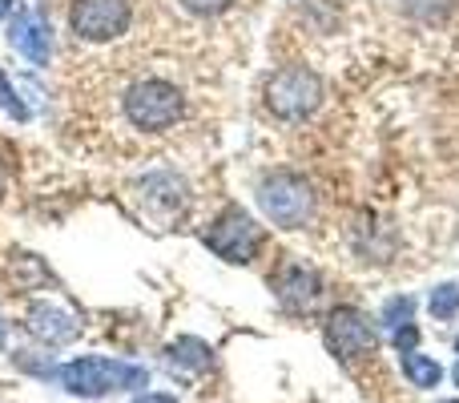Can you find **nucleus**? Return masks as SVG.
Returning a JSON list of instances; mask_svg holds the SVG:
<instances>
[{
	"label": "nucleus",
	"instance_id": "423d86ee",
	"mask_svg": "<svg viewBox=\"0 0 459 403\" xmlns=\"http://www.w3.org/2000/svg\"><path fill=\"white\" fill-rule=\"evenodd\" d=\"M202 242H206L222 262L242 267V262H254V254L262 250V226L242 210V206H222L218 218L206 226Z\"/></svg>",
	"mask_w": 459,
	"mask_h": 403
},
{
	"label": "nucleus",
	"instance_id": "5701e85b",
	"mask_svg": "<svg viewBox=\"0 0 459 403\" xmlns=\"http://www.w3.org/2000/svg\"><path fill=\"white\" fill-rule=\"evenodd\" d=\"M0 194H4V182H0Z\"/></svg>",
	"mask_w": 459,
	"mask_h": 403
},
{
	"label": "nucleus",
	"instance_id": "a211bd4d",
	"mask_svg": "<svg viewBox=\"0 0 459 403\" xmlns=\"http://www.w3.org/2000/svg\"><path fill=\"white\" fill-rule=\"evenodd\" d=\"M134 403H178V399L166 396V391H153V396H142V399H134Z\"/></svg>",
	"mask_w": 459,
	"mask_h": 403
},
{
	"label": "nucleus",
	"instance_id": "b1692460",
	"mask_svg": "<svg viewBox=\"0 0 459 403\" xmlns=\"http://www.w3.org/2000/svg\"><path fill=\"white\" fill-rule=\"evenodd\" d=\"M455 351H459V339H455Z\"/></svg>",
	"mask_w": 459,
	"mask_h": 403
},
{
	"label": "nucleus",
	"instance_id": "aec40b11",
	"mask_svg": "<svg viewBox=\"0 0 459 403\" xmlns=\"http://www.w3.org/2000/svg\"><path fill=\"white\" fill-rule=\"evenodd\" d=\"M4 339H8V327H4V319H0V347H4Z\"/></svg>",
	"mask_w": 459,
	"mask_h": 403
},
{
	"label": "nucleus",
	"instance_id": "f3484780",
	"mask_svg": "<svg viewBox=\"0 0 459 403\" xmlns=\"http://www.w3.org/2000/svg\"><path fill=\"white\" fill-rule=\"evenodd\" d=\"M415 343H420V331H415V323H407V327H399V331H395L399 355H403V351H415Z\"/></svg>",
	"mask_w": 459,
	"mask_h": 403
},
{
	"label": "nucleus",
	"instance_id": "7ed1b4c3",
	"mask_svg": "<svg viewBox=\"0 0 459 403\" xmlns=\"http://www.w3.org/2000/svg\"><path fill=\"white\" fill-rule=\"evenodd\" d=\"M258 206L278 230H302L315 214V190L294 170H274V174L262 178Z\"/></svg>",
	"mask_w": 459,
	"mask_h": 403
},
{
	"label": "nucleus",
	"instance_id": "9d476101",
	"mask_svg": "<svg viewBox=\"0 0 459 403\" xmlns=\"http://www.w3.org/2000/svg\"><path fill=\"white\" fill-rule=\"evenodd\" d=\"M278 299H282L286 311H315L318 294H323V283H318V275L310 267H302V262H286L282 270H278Z\"/></svg>",
	"mask_w": 459,
	"mask_h": 403
},
{
	"label": "nucleus",
	"instance_id": "39448f33",
	"mask_svg": "<svg viewBox=\"0 0 459 403\" xmlns=\"http://www.w3.org/2000/svg\"><path fill=\"white\" fill-rule=\"evenodd\" d=\"M266 105L274 118L282 121H302L323 105V81L315 69L307 65H290V69H278L266 85Z\"/></svg>",
	"mask_w": 459,
	"mask_h": 403
},
{
	"label": "nucleus",
	"instance_id": "ddd939ff",
	"mask_svg": "<svg viewBox=\"0 0 459 403\" xmlns=\"http://www.w3.org/2000/svg\"><path fill=\"white\" fill-rule=\"evenodd\" d=\"M428 307H431V315H436L439 323L455 319V315H459V283H439L436 291H431Z\"/></svg>",
	"mask_w": 459,
	"mask_h": 403
},
{
	"label": "nucleus",
	"instance_id": "2eb2a0df",
	"mask_svg": "<svg viewBox=\"0 0 459 403\" xmlns=\"http://www.w3.org/2000/svg\"><path fill=\"white\" fill-rule=\"evenodd\" d=\"M0 110H4L13 121H29V105H24V97L16 93V85L8 81L4 69H0Z\"/></svg>",
	"mask_w": 459,
	"mask_h": 403
},
{
	"label": "nucleus",
	"instance_id": "f257e3e1",
	"mask_svg": "<svg viewBox=\"0 0 459 403\" xmlns=\"http://www.w3.org/2000/svg\"><path fill=\"white\" fill-rule=\"evenodd\" d=\"M117 110L134 134L161 137L186 121V93L166 73H142L117 93Z\"/></svg>",
	"mask_w": 459,
	"mask_h": 403
},
{
	"label": "nucleus",
	"instance_id": "4be33fe9",
	"mask_svg": "<svg viewBox=\"0 0 459 403\" xmlns=\"http://www.w3.org/2000/svg\"><path fill=\"white\" fill-rule=\"evenodd\" d=\"M439 403H459V399H439Z\"/></svg>",
	"mask_w": 459,
	"mask_h": 403
},
{
	"label": "nucleus",
	"instance_id": "412c9836",
	"mask_svg": "<svg viewBox=\"0 0 459 403\" xmlns=\"http://www.w3.org/2000/svg\"><path fill=\"white\" fill-rule=\"evenodd\" d=\"M452 380H455V383H459V364H455V372H452Z\"/></svg>",
	"mask_w": 459,
	"mask_h": 403
},
{
	"label": "nucleus",
	"instance_id": "0eeeda50",
	"mask_svg": "<svg viewBox=\"0 0 459 403\" xmlns=\"http://www.w3.org/2000/svg\"><path fill=\"white\" fill-rule=\"evenodd\" d=\"M323 339L339 359H367V355L379 351V331H375L371 319H367L363 311H355V307L331 311Z\"/></svg>",
	"mask_w": 459,
	"mask_h": 403
},
{
	"label": "nucleus",
	"instance_id": "4468645a",
	"mask_svg": "<svg viewBox=\"0 0 459 403\" xmlns=\"http://www.w3.org/2000/svg\"><path fill=\"white\" fill-rule=\"evenodd\" d=\"M379 319H383V327H391V331H399V327H407V323H411V319H415V299H411V294H395V299H387V302H383Z\"/></svg>",
	"mask_w": 459,
	"mask_h": 403
},
{
	"label": "nucleus",
	"instance_id": "dca6fc26",
	"mask_svg": "<svg viewBox=\"0 0 459 403\" xmlns=\"http://www.w3.org/2000/svg\"><path fill=\"white\" fill-rule=\"evenodd\" d=\"M238 0H178V8L190 16H202V21H214V16H226Z\"/></svg>",
	"mask_w": 459,
	"mask_h": 403
},
{
	"label": "nucleus",
	"instance_id": "20e7f679",
	"mask_svg": "<svg viewBox=\"0 0 459 403\" xmlns=\"http://www.w3.org/2000/svg\"><path fill=\"white\" fill-rule=\"evenodd\" d=\"M134 0H73L69 32L85 45H113L134 29Z\"/></svg>",
	"mask_w": 459,
	"mask_h": 403
},
{
	"label": "nucleus",
	"instance_id": "f8f14e48",
	"mask_svg": "<svg viewBox=\"0 0 459 403\" xmlns=\"http://www.w3.org/2000/svg\"><path fill=\"white\" fill-rule=\"evenodd\" d=\"M169 364L182 367V372H206L210 367V347L202 339H178L169 347Z\"/></svg>",
	"mask_w": 459,
	"mask_h": 403
},
{
	"label": "nucleus",
	"instance_id": "f03ea898",
	"mask_svg": "<svg viewBox=\"0 0 459 403\" xmlns=\"http://www.w3.org/2000/svg\"><path fill=\"white\" fill-rule=\"evenodd\" d=\"M56 380L69 396L81 399H101L113 396V391H142L150 388V372L137 364H121V359L109 355H81L69 359L65 367H56Z\"/></svg>",
	"mask_w": 459,
	"mask_h": 403
},
{
	"label": "nucleus",
	"instance_id": "9b49d317",
	"mask_svg": "<svg viewBox=\"0 0 459 403\" xmlns=\"http://www.w3.org/2000/svg\"><path fill=\"white\" fill-rule=\"evenodd\" d=\"M399 367H403L407 383H411V388H423V391L439 388V380H444V367H439L431 355H420V351H403V355H399Z\"/></svg>",
	"mask_w": 459,
	"mask_h": 403
},
{
	"label": "nucleus",
	"instance_id": "1a4fd4ad",
	"mask_svg": "<svg viewBox=\"0 0 459 403\" xmlns=\"http://www.w3.org/2000/svg\"><path fill=\"white\" fill-rule=\"evenodd\" d=\"M24 327H29L32 339H40L45 347H61V343H73L81 331V323L56 302H32L29 315H24Z\"/></svg>",
	"mask_w": 459,
	"mask_h": 403
},
{
	"label": "nucleus",
	"instance_id": "6e6552de",
	"mask_svg": "<svg viewBox=\"0 0 459 403\" xmlns=\"http://www.w3.org/2000/svg\"><path fill=\"white\" fill-rule=\"evenodd\" d=\"M8 45L29 65H48L53 61V24L37 8H16L8 21Z\"/></svg>",
	"mask_w": 459,
	"mask_h": 403
},
{
	"label": "nucleus",
	"instance_id": "6ab92c4d",
	"mask_svg": "<svg viewBox=\"0 0 459 403\" xmlns=\"http://www.w3.org/2000/svg\"><path fill=\"white\" fill-rule=\"evenodd\" d=\"M13 13H16V0H0V21H8Z\"/></svg>",
	"mask_w": 459,
	"mask_h": 403
}]
</instances>
